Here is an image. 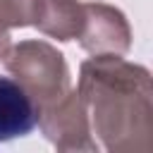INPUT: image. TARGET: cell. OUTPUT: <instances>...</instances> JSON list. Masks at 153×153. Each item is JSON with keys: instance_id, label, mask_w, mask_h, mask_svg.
<instances>
[{"instance_id": "6da1fadb", "label": "cell", "mask_w": 153, "mask_h": 153, "mask_svg": "<svg viewBox=\"0 0 153 153\" xmlns=\"http://www.w3.org/2000/svg\"><path fill=\"white\" fill-rule=\"evenodd\" d=\"M98 148L110 153L153 151V81L143 65L122 55H91L76 86Z\"/></svg>"}, {"instance_id": "7a4b0ae2", "label": "cell", "mask_w": 153, "mask_h": 153, "mask_svg": "<svg viewBox=\"0 0 153 153\" xmlns=\"http://www.w3.org/2000/svg\"><path fill=\"white\" fill-rule=\"evenodd\" d=\"M2 65L26 91L38 112L57 103L72 88L65 55L48 41L29 38L10 45L2 55Z\"/></svg>"}, {"instance_id": "3957f363", "label": "cell", "mask_w": 153, "mask_h": 153, "mask_svg": "<svg viewBox=\"0 0 153 153\" xmlns=\"http://www.w3.org/2000/svg\"><path fill=\"white\" fill-rule=\"evenodd\" d=\"M43 136L62 153H93L98 143L91 134L88 112L76 88H69L57 103L38 112Z\"/></svg>"}, {"instance_id": "277c9868", "label": "cell", "mask_w": 153, "mask_h": 153, "mask_svg": "<svg viewBox=\"0 0 153 153\" xmlns=\"http://www.w3.org/2000/svg\"><path fill=\"white\" fill-rule=\"evenodd\" d=\"M76 41L88 55H127L131 29L122 10L105 2H84V26Z\"/></svg>"}, {"instance_id": "5b68a950", "label": "cell", "mask_w": 153, "mask_h": 153, "mask_svg": "<svg viewBox=\"0 0 153 153\" xmlns=\"http://www.w3.org/2000/svg\"><path fill=\"white\" fill-rule=\"evenodd\" d=\"M36 124L38 110L33 100L12 76H0V141L26 136Z\"/></svg>"}, {"instance_id": "8992f818", "label": "cell", "mask_w": 153, "mask_h": 153, "mask_svg": "<svg viewBox=\"0 0 153 153\" xmlns=\"http://www.w3.org/2000/svg\"><path fill=\"white\" fill-rule=\"evenodd\" d=\"M43 36L62 43L76 41L84 26V2L79 0H38L33 24Z\"/></svg>"}, {"instance_id": "52a82bcc", "label": "cell", "mask_w": 153, "mask_h": 153, "mask_svg": "<svg viewBox=\"0 0 153 153\" xmlns=\"http://www.w3.org/2000/svg\"><path fill=\"white\" fill-rule=\"evenodd\" d=\"M38 0H0V60L12 45V29L31 26Z\"/></svg>"}]
</instances>
